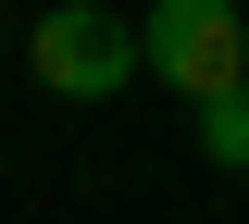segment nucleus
<instances>
[{
	"instance_id": "1",
	"label": "nucleus",
	"mask_w": 249,
	"mask_h": 224,
	"mask_svg": "<svg viewBox=\"0 0 249 224\" xmlns=\"http://www.w3.org/2000/svg\"><path fill=\"white\" fill-rule=\"evenodd\" d=\"M137 63H150L175 100H199V112H212L224 87H249V25H237V0H150Z\"/></svg>"
},
{
	"instance_id": "2",
	"label": "nucleus",
	"mask_w": 249,
	"mask_h": 224,
	"mask_svg": "<svg viewBox=\"0 0 249 224\" xmlns=\"http://www.w3.org/2000/svg\"><path fill=\"white\" fill-rule=\"evenodd\" d=\"M25 63H37V87L50 100H112V87H137V25H112L100 0H62V13H37V37H25Z\"/></svg>"
},
{
	"instance_id": "3",
	"label": "nucleus",
	"mask_w": 249,
	"mask_h": 224,
	"mask_svg": "<svg viewBox=\"0 0 249 224\" xmlns=\"http://www.w3.org/2000/svg\"><path fill=\"white\" fill-rule=\"evenodd\" d=\"M199 162H224V174H249V87H224L212 112H199Z\"/></svg>"
}]
</instances>
